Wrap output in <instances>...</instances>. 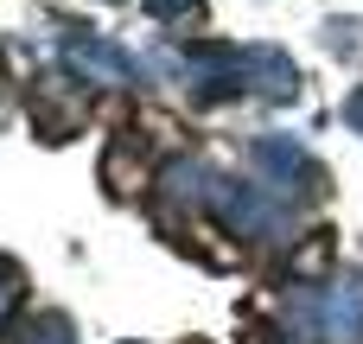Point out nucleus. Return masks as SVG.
<instances>
[{
    "mask_svg": "<svg viewBox=\"0 0 363 344\" xmlns=\"http://www.w3.org/2000/svg\"><path fill=\"white\" fill-rule=\"evenodd\" d=\"M287 326H294V344H351L363 332V287L357 281L300 287L287 300Z\"/></svg>",
    "mask_w": 363,
    "mask_h": 344,
    "instance_id": "nucleus-1",
    "label": "nucleus"
},
{
    "mask_svg": "<svg viewBox=\"0 0 363 344\" xmlns=\"http://www.w3.org/2000/svg\"><path fill=\"white\" fill-rule=\"evenodd\" d=\"M64 64L77 70V77H89V83H140V64L121 51V45H108V38H70L64 45Z\"/></svg>",
    "mask_w": 363,
    "mask_h": 344,
    "instance_id": "nucleus-2",
    "label": "nucleus"
},
{
    "mask_svg": "<svg viewBox=\"0 0 363 344\" xmlns=\"http://www.w3.org/2000/svg\"><path fill=\"white\" fill-rule=\"evenodd\" d=\"M249 160L262 166V172H274V185H294V179H306V192H325V172L294 147V140H281V134H262L255 147H249Z\"/></svg>",
    "mask_w": 363,
    "mask_h": 344,
    "instance_id": "nucleus-3",
    "label": "nucleus"
},
{
    "mask_svg": "<svg viewBox=\"0 0 363 344\" xmlns=\"http://www.w3.org/2000/svg\"><path fill=\"white\" fill-rule=\"evenodd\" d=\"M32 121H38L51 140H70L77 121H83V102L64 96V83H38V96H32Z\"/></svg>",
    "mask_w": 363,
    "mask_h": 344,
    "instance_id": "nucleus-4",
    "label": "nucleus"
},
{
    "mask_svg": "<svg viewBox=\"0 0 363 344\" xmlns=\"http://www.w3.org/2000/svg\"><path fill=\"white\" fill-rule=\"evenodd\" d=\"M19 344H77V338H70V326H64L57 313H45V319H32V326L19 332Z\"/></svg>",
    "mask_w": 363,
    "mask_h": 344,
    "instance_id": "nucleus-5",
    "label": "nucleus"
},
{
    "mask_svg": "<svg viewBox=\"0 0 363 344\" xmlns=\"http://www.w3.org/2000/svg\"><path fill=\"white\" fill-rule=\"evenodd\" d=\"M332 51L338 57H363V26L351 19V26H332Z\"/></svg>",
    "mask_w": 363,
    "mask_h": 344,
    "instance_id": "nucleus-6",
    "label": "nucleus"
},
{
    "mask_svg": "<svg viewBox=\"0 0 363 344\" xmlns=\"http://www.w3.org/2000/svg\"><path fill=\"white\" fill-rule=\"evenodd\" d=\"M19 306V268L13 262H0V326H6V313Z\"/></svg>",
    "mask_w": 363,
    "mask_h": 344,
    "instance_id": "nucleus-7",
    "label": "nucleus"
},
{
    "mask_svg": "<svg viewBox=\"0 0 363 344\" xmlns=\"http://www.w3.org/2000/svg\"><path fill=\"white\" fill-rule=\"evenodd\" d=\"M153 19H179V13H198V0H147Z\"/></svg>",
    "mask_w": 363,
    "mask_h": 344,
    "instance_id": "nucleus-8",
    "label": "nucleus"
},
{
    "mask_svg": "<svg viewBox=\"0 0 363 344\" xmlns=\"http://www.w3.org/2000/svg\"><path fill=\"white\" fill-rule=\"evenodd\" d=\"M345 128H357V134H363V83L345 96Z\"/></svg>",
    "mask_w": 363,
    "mask_h": 344,
    "instance_id": "nucleus-9",
    "label": "nucleus"
}]
</instances>
